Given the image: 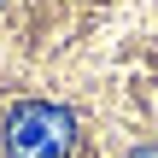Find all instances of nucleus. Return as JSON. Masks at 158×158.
Wrapping results in <instances>:
<instances>
[{"instance_id": "1", "label": "nucleus", "mask_w": 158, "mask_h": 158, "mask_svg": "<svg viewBox=\"0 0 158 158\" xmlns=\"http://www.w3.org/2000/svg\"><path fill=\"white\" fill-rule=\"evenodd\" d=\"M6 158H70L76 152V117L53 100H23L0 123Z\"/></svg>"}, {"instance_id": "2", "label": "nucleus", "mask_w": 158, "mask_h": 158, "mask_svg": "<svg viewBox=\"0 0 158 158\" xmlns=\"http://www.w3.org/2000/svg\"><path fill=\"white\" fill-rule=\"evenodd\" d=\"M129 158H158V141H147V147H135Z\"/></svg>"}]
</instances>
